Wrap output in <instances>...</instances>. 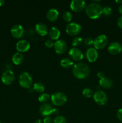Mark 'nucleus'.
Wrapping results in <instances>:
<instances>
[{
	"instance_id": "obj_37",
	"label": "nucleus",
	"mask_w": 122,
	"mask_h": 123,
	"mask_svg": "<svg viewBox=\"0 0 122 123\" xmlns=\"http://www.w3.org/2000/svg\"><path fill=\"white\" fill-rule=\"evenodd\" d=\"M34 123H42V121L41 119H38V120H36Z\"/></svg>"
},
{
	"instance_id": "obj_12",
	"label": "nucleus",
	"mask_w": 122,
	"mask_h": 123,
	"mask_svg": "<svg viewBox=\"0 0 122 123\" xmlns=\"http://www.w3.org/2000/svg\"><path fill=\"white\" fill-rule=\"evenodd\" d=\"M108 51L111 55H118L122 52V45L118 42H111L108 47Z\"/></svg>"
},
{
	"instance_id": "obj_39",
	"label": "nucleus",
	"mask_w": 122,
	"mask_h": 123,
	"mask_svg": "<svg viewBox=\"0 0 122 123\" xmlns=\"http://www.w3.org/2000/svg\"><path fill=\"white\" fill-rule=\"evenodd\" d=\"M116 2H117V3L121 4H122V0H116Z\"/></svg>"
},
{
	"instance_id": "obj_31",
	"label": "nucleus",
	"mask_w": 122,
	"mask_h": 123,
	"mask_svg": "<svg viewBox=\"0 0 122 123\" xmlns=\"http://www.w3.org/2000/svg\"><path fill=\"white\" fill-rule=\"evenodd\" d=\"M54 44H55V42H53V40L51 39H47L45 42V45L46 46L47 48H51L52 47H54Z\"/></svg>"
},
{
	"instance_id": "obj_27",
	"label": "nucleus",
	"mask_w": 122,
	"mask_h": 123,
	"mask_svg": "<svg viewBox=\"0 0 122 123\" xmlns=\"http://www.w3.org/2000/svg\"><path fill=\"white\" fill-rule=\"evenodd\" d=\"M53 123H67V120L63 115H57L53 120Z\"/></svg>"
},
{
	"instance_id": "obj_21",
	"label": "nucleus",
	"mask_w": 122,
	"mask_h": 123,
	"mask_svg": "<svg viewBox=\"0 0 122 123\" xmlns=\"http://www.w3.org/2000/svg\"><path fill=\"white\" fill-rule=\"evenodd\" d=\"M24 60V56L22 53L16 52L12 56V61L15 65H20Z\"/></svg>"
},
{
	"instance_id": "obj_1",
	"label": "nucleus",
	"mask_w": 122,
	"mask_h": 123,
	"mask_svg": "<svg viewBox=\"0 0 122 123\" xmlns=\"http://www.w3.org/2000/svg\"><path fill=\"white\" fill-rule=\"evenodd\" d=\"M72 73L77 79H85L89 75L90 68L86 63L78 62L75 64L73 67Z\"/></svg>"
},
{
	"instance_id": "obj_34",
	"label": "nucleus",
	"mask_w": 122,
	"mask_h": 123,
	"mask_svg": "<svg viewBox=\"0 0 122 123\" xmlns=\"http://www.w3.org/2000/svg\"><path fill=\"white\" fill-rule=\"evenodd\" d=\"M117 25L120 29H122V15L117 20Z\"/></svg>"
},
{
	"instance_id": "obj_6",
	"label": "nucleus",
	"mask_w": 122,
	"mask_h": 123,
	"mask_svg": "<svg viewBox=\"0 0 122 123\" xmlns=\"http://www.w3.org/2000/svg\"><path fill=\"white\" fill-rule=\"evenodd\" d=\"M65 31L68 34L72 36H75L79 34L81 31V26L77 22H69L65 27Z\"/></svg>"
},
{
	"instance_id": "obj_23",
	"label": "nucleus",
	"mask_w": 122,
	"mask_h": 123,
	"mask_svg": "<svg viewBox=\"0 0 122 123\" xmlns=\"http://www.w3.org/2000/svg\"><path fill=\"white\" fill-rule=\"evenodd\" d=\"M33 90L38 93H42L45 90V86L41 82H36L33 84Z\"/></svg>"
},
{
	"instance_id": "obj_30",
	"label": "nucleus",
	"mask_w": 122,
	"mask_h": 123,
	"mask_svg": "<svg viewBox=\"0 0 122 123\" xmlns=\"http://www.w3.org/2000/svg\"><path fill=\"white\" fill-rule=\"evenodd\" d=\"M84 43L86 46H91L92 44H93V40L90 37H87L84 40Z\"/></svg>"
},
{
	"instance_id": "obj_8",
	"label": "nucleus",
	"mask_w": 122,
	"mask_h": 123,
	"mask_svg": "<svg viewBox=\"0 0 122 123\" xmlns=\"http://www.w3.org/2000/svg\"><path fill=\"white\" fill-rule=\"evenodd\" d=\"M108 39L106 35L100 34L93 40V45L96 49H102L107 45Z\"/></svg>"
},
{
	"instance_id": "obj_26",
	"label": "nucleus",
	"mask_w": 122,
	"mask_h": 123,
	"mask_svg": "<svg viewBox=\"0 0 122 123\" xmlns=\"http://www.w3.org/2000/svg\"><path fill=\"white\" fill-rule=\"evenodd\" d=\"M62 18L64 21L69 23V22L72 20V13L69 11H65L62 14Z\"/></svg>"
},
{
	"instance_id": "obj_11",
	"label": "nucleus",
	"mask_w": 122,
	"mask_h": 123,
	"mask_svg": "<svg viewBox=\"0 0 122 123\" xmlns=\"http://www.w3.org/2000/svg\"><path fill=\"white\" fill-rule=\"evenodd\" d=\"M86 7V2L84 0H72L70 3L71 9L75 12H81Z\"/></svg>"
},
{
	"instance_id": "obj_2",
	"label": "nucleus",
	"mask_w": 122,
	"mask_h": 123,
	"mask_svg": "<svg viewBox=\"0 0 122 123\" xmlns=\"http://www.w3.org/2000/svg\"><path fill=\"white\" fill-rule=\"evenodd\" d=\"M86 13L87 16L93 19H96L102 14V7L99 4L92 2L86 6Z\"/></svg>"
},
{
	"instance_id": "obj_14",
	"label": "nucleus",
	"mask_w": 122,
	"mask_h": 123,
	"mask_svg": "<svg viewBox=\"0 0 122 123\" xmlns=\"http://www.w3.org/2000/svg\"><path fill=\"white\" fill-rule=\"evenodd\" d=\"M11 34L16 38H20L24 34V28L20 24H15L11 28Z\"/></svg>"
},
{
	"instance_id": "obj_5",
	"label": "nucleus",
	"mask_w": 122,
	"mask_h": 123,
	"mask_svg": "<svg viewBox=\"0 0 122 123\" xmlns=\"http://www.w3.org/2000/svg\"><path fill=\"white\" fill-rule=\"evenodd\" d=\"M19 84L23 88L29 89L32 85V78L27 72H22L19 78Z\"/></svg>"
},
{
	"instance_id": "obj_24",
	"label": "nucleus",
	"mask_w": 122,
	"mask_h": 123,
	"mask_svg": "<svg viewBox=\"0 0 122 123\" xmlns=\"http://www.w3.org/2000/svg\"><path fill=\"white\" fill-rule=\"evenodd\" d=\"M50 97L51 96L49 94L47 93H42L41 94H40L38 97V100L39 102L42 103H47L48 102V101L50 99Z\"/></svg>"
},
{
	"instance_id": "obj_32",
	"label": "nucleus",
	"mask_w": 122,
	"mask_h": 123,
	"mask_svg": "<svg viewBox=\"0 0 122 123\" xmlns=\"http://www.w3.org/2000/svg\"><path fill=\"white\" fill-rule=\"evenodd\" d=\"M43 123H53V120L50 116L45 117L43 119Z\"/></svg>"
},
{
	"instance_id": "obj_33",
	"label": "nucleus",
	"mask_w": 122,
	"mask_h": 123,
	"mask_svg": "<svg viewBox=\"0 0 122 123\" xmlns=\"http://www.w3.org/2000/svg\"><path fill=\"white\" fill-rule=\"evenodd\" d=\"M117 117L120 121H122V108L118 109L117 112Z\"/></svg>"
},
{
	"instance_id": "obj_18",
	"label": "nucleus",
	"mask_w": 122,
	"mask_h": 123,
	"mask_svg": "<svg viewBox=\"0 0 122 123\" xmlns=\"http://www.w3.org/2000/svg\"><path fill=\"white\" fill-rule=\"evenodd\" d=\"M59 13L56 8H51L49 9L47 12V19L50 22H55L58 19Z\"/></svg>"
},
{
	"instance_id": "obj_15",
	"label": "nucleus",
	"mask_w": 122,
	"mask_h": 123,
	"mask_svg": "<svg viewBox=\"0 0 122 123\" xmlns=\"http://www.w3.org/2000/svg\"><path fill=\"white\" fill-rule=\"evenodd\" d=\"M31 45L29 42L26 40H20L17 42L16 44V48L19 52L23 53L28 51Z\"/></svg>"
},
{
	"instance_id": "obj_3",
	"label": "nucleus",
	"mask_w": 122,
	"mask_h": 123,
	"mask_svg": "<svg viewBox=\"0 0 122 123\" xmlns=\"http://www.w3.org/2000/svg\"><path fill=\"white\" fill-rule=\"evenodd\" d=\"M39 113L41 115L44 117L50 116L51 115H58L59 111L57 109L55 108L50 103H44L42 105L39 109Z\"/></svg>"
},
{
	"instance_id": "obj_13",
	"label": "nucleus",
	"mask_w": 122,
	"mask_h": 123,
	"mask_svg": "<svg viewBox=\"0 0 122 123\" xmlns=\"http://www.w3.org/2000/svg\"><path fill=\"white\" fill-rule=\"evenodd\" d=\"M54 49L55 52L58 54H62L66 52L67 49V42L62 39L57 40L55 42Z\"/></svg>"
},
{
	"instance_id": "obj_9",
	"label": "nucleus",
	"mask_w": 122,
	"mask_h": 123,
	"mask_svg": "<svg viewBox=\"0 0 122 123\" xmlns=\"http://www.w3.org/2000/svg\"><path fill=\"white\" fill-rule=\"evenodd\" d=\"M15 74L11 70H6L1 76V80L5 85H10L14 82Z\"/></svg>"
},
{
	"instance_id": "obj_16",
	"label": "nucleus",
	"mask_w": 122,
	"mask_h": 123,
	"mask_svg": "<svg viewBox=\"0 0 122 123\" xmlns=\"http://www.w3.org/2000/svg\"><path fill=\"white\" fill-rule=\"evenodd\" d=\"M86 56L87 60L89 62H94V61H96L98 58V50L94 48H88L86 50Z\"/></svg>"
},
{
	"instance_id": "obj_19",
	"label": "nucleus",
	"mask_w": 122,
	"mask_h": 123,
	"mask_svg": "<svg viewBox=\"0 0 122 123\" xmlns=\"http://www.w3.org/2000/svg\"><path fill=\"white\" fill-rule=\"evenodd\" d=\"M99 85H100L101 87L104 88H110L113 85V82L110 78L105 76L104 78L100 79V80H99Z\"/></svg>"
},
{
	"instance_id": "obj_29",
	"label": "nucleus",
	"mask_w": 122,
	"mask_h": 123,
	"mask_svg": "<svg viewBox=\"0 0 122 123\" xmlns=\"http://www.w3.org/2000/svg\"><path fill=\"white\" fill-rule=\"evenodd\" d=\"M112 13V8L110 6H105L102 8V14L105 16H110Z\"/></svg>"
},
{
	"instance_id": "obj_28",
	"label": "nucleus",
	"mask_w": 122,
	"mask_h": 123,
	"mask_svg": "<svg viewBox=\"0 0 122 123\" xmlns=\"http://www.w3.org/2000/svg\"><path fill=\"white\" fill-rule=\"evenodd\" d=\"M82 43H83V39L81 37H75V38H74V39L72 40V44L73 46L76 48L77 46H80Z\"/></svg>"
},
{
	"instance_id": "obj_20",
	"label": "nucleus",
	"mask_w": 122,
	"mask_h": 123,
	"mask_svg": "<svg viewBox=\"0 0 122 123\" xmlns=\"http://www.w3.org/2000/svg\"><path fill=\"white\" fill-rule=\"evenodd\" d=\"M49 37H50V39L51 40H58L61 36V31L59 30L58 28L56 26H52L50 28V29L49 31Z\"/></svg>"
},
{
	"instance_id": "obj_38",
	"label": "nucleus",
	"mask_w": 122,
	"mask_h": 123,
	"mask_svg": "<svg viewBox=\"0 0 122 123\" xmlns=\"http://www.w3.org/2000/svg\"><path fill=\"white\" fill-rule=\"evenodd\" d=\"M4 3V0H0V6H2Z\"/></svg>"
},
{
	"instance_id": "obj_25",
	"label": "nucleus",
	"mask_w": 122,
	"mask_h": 123,
	"mask_svg": "<svg viewBox=\"0 0 122 123\" xmlns=\"http://www.w3.org/2000/svg\"><path fill=\"white\" fill-rule=\"evenodd\" d=\"M82 94L85 97L90 98L92 96H93L94 92H93V90L92 88H85L83 90Z\"/></svg>"
},
{
	"instance_id": "obj_35",
	"label": "nucleus",
	"mask_w": 122,
	"mask_h": 123,
	"mask_svg": "<svg viewBox=\"0 0 122 123\" xmlns=\"http://www.w3.org/2000/svg\"><path fill=\"white\" fill-rule=\"evenodd\" d=\"M97 76H98V78H100V79H102V78H103L105 77V74H104V72H98V73H97Z\"/></svg>"
},
{
	"instance_id": "obj_40",
	"label": "nucleus",
	"mask_w": 122,
	"mask_h": 123,
	"mask_svg": "<svg viewBox=\"0 0 122 123\" xmlns=\"http://www.w3.org/2000/svg\"><path fill=\"white\" fill-rule=\"evenodd\" d=\"M0 123H2V122H1V121H0Z\"/></svg>"
},
{
	"instance_id": "obj_10",
	"label": "nucleus",
	"mask_w": 122,
	"mask_h": 123,
	"mask_svg": "<svg viewBox=\"0 0 122 123\" xmlns=\"http://www.w3.org/2000/svg\"><path fill=\"white\" fill-rule=\"evenodd\" d=\"M68 55L72 60L76 61H79L83 58V53L80 49L75 47L71 48L68 52Z\"/></svg>"
},
{
	"instance_id": "obj_22",
	"label": "nucleus",
	"mask_w": 122,
	"mask_h": 123,
	"mask_svg": "<svg viewBox=\"0 0 122 123\" xmlns=\"http://www.w3.org/2000/svg\"><path fill=\"white\" fill-rule=\"evenodd\" d=\"M74 65L72 60L69 58H65L61 61V66L65 68H69Z\"/></svg>"
},
{
	"instance_id": "obj_4",
	"label": "nucleus",
	"mask_w": 122,
	"mask_h": 123,
	"mask_svg": "<svg viewBox=\"0 0 122 123\" xmlns=\"http://www.w3.org/2000/svg\"><path fill=\"white\" fill-rule=\"evenodd\" d=\"M51 103L56 106H61L67 101V96L62 92H56L53 94L50 97Z\"/></svg>"
},
{
	"instance_id": "obj_17",
	"label": "nucleus",
	"mask_w": 122,
	"mask_h": 123,
	"mask_svg": "<svg viewBox=\"0 0 122 123\" xmlns=\"http://www.w3.org/2000/svg\"><path fill=\"white\" fill-rule=\"evenodd\" d=\"M35 31L38 34L39 36H44L47 34L48 28L45 24L43 22L37 23L35 25Z\"/></svg>"
},
{
	"instance_id": "obj_36",
	"label": "nucleus",
	"mask_w": 122,
	"mask_h": 123,
	"mask_svg": "<svg viewBox=\"0 0 122 123\" xmlns=\"http://www.w3.org/2000/svg\"><path fill=\"white\" fill-rule=\"evenodd\" d=\"M118 11L122 15V4L120 5L118 7Z\"/></svg>"
},
{
	"instance_id": "obj_7",
	"label": "nucleus",
	"mask_w": 122,
	"mask_h": 123,
	"mask_svg": "<svg viewBox=\"0 0 122 123\" xmlns=\"http://www.w3.org/2000/svg\"><path fill=\"white\" fill-rule=\"evenodd\" d=\"M93 100L98 105L100 106L105 105L108 102V96L104 91L98 90L93 95Z\"/></svg>"
}]
</instances>
